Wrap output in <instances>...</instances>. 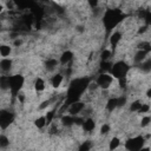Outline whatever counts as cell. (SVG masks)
I'll use <instances>...</instances> for the list:
<instances>
[{
    "mask_svg": "<svg viewBox=\"0 0 151 151\" xmlns=\"http://www.w3.org/2000/svg\"><path fill=\"white\" fill-rule=\"evenodd\" d=\"M54 113H55V109H53V110H51V111H47V113L45 114L47 125H50V124L52 123V120H53V118H54Z\"/></svg>",
    "mask_w": 151,
    "mask_h": 151,
    "instance_id": "obj_24",
    "label": "cell"
},
{
    "mask_svg": "<svg viewBox=\"0 0 151 151\" xmlns=\"http://www.w3.org/2000/svg\"><path fill=\"white\" fill-rule=\"evenodd\" d=\"M150 123H151V117H150V116H144V117L142 118V120H140V126H142V127H145V126H147Z\"/></svg>",
    "mask_w": 151,
    "mask_h": 151,
    "instance_id": "obj_25",
    "label": "cell"
},
{
    "mask_svg": "<svg viewBox=\"0 0 151 151\" xmlns=\"http://www.w3.org/2000/svg\"><path fill=\"white\" fill-rule=\"evenodd\" d=\"M8 145H9V138L7 136H5V134H1L0 136V147L1 149H5Z\"/></svg>",
    "mask_w": 151,
    "mask_h": 151,
    "instance_id": "obj_23",
    "label": "cell"
},
{
    "mask_svg": "<svg viewBox=\"0 0 151 151\" xmlns=\"http://www.w3.org/2000/svg\"><path fill=\"white\" fill-rule=\"evenodd\" d=\"M83 129H84V131H86V132H92L94 129H96V122L92 119V118H85V120H84V123H83Z\"/></svg>",
    "mask_w": 151,
    "mask_h": 151,
    "instance_id": "obj_10",
    "label": "cell"
},
{
    "mask_svg": "<svg viewBox=\"0 0 151 151\" xmlns=\"http://www.w3.org/2000/svg\"><path fill=\"white\" fill-rule=\"evenodd\" d=\"M139 151H151V149H150L149 146H143V147H142Z\"/></svg>",
    "mask_w": 151,
    "mask_h": 151,
    "instance_id": "obj_30",
    "label": "cell"
},
{
    "mask_svg": "<svg viewBox=\"0 0 151 151\" xmlns=\"http://www.w3.org/2000/svg\"><path fill=\"white\" fill-rule=\"evenodd\" d=\"M63 80H64V77H63L61 73L54 74V76L51 78V85H52V87H54V88L60 87L61 84H63Z\"/></svg>",
    "mask_w": 151,
    "mask_h": 151,
    "instance_id": "obj_12",
    "label": "cell"
},
{
    "mask_svg": "<svg viewBox=\"0 0 151 151\" xmlns=\"http://www.w3.org/2000/svg\"><path fill=\"white\" fill-rule=\"evenodd\" d=\"M149 111H150V105H149V104H143V103H142V106H140L138 113H147Z\"/></svg>",
    "mask_w": 151,
    "mask_h": 151,
    "instance_id": "obj_26",
    "label": "cell"
},
{
    "mask_svg": "<svg viewBox=\"0 0 151 151\" xmlns=\"http://www.w3.org/2000/svg\"><path fill=\"white\" fill-rule=\"evenodd\" d=\"M143 145H144V138L142 136H137L127 139V142L125 143V149L127 151H139L143 147Z\"/></svg>",
    "mask_w": 151,
    "mask_h": 151,
    "instance_id": "obj_4",
    "label": "cell"
},
{
    "mask_svg": "<svg viewBox=\"0 0 151 151\" xmlns=\"http://www.w3.org/2000/svg\"><path fill=\"white\" fill-rule=\"evenodd\" d=\"M119 145H120V139L118 137H113L109 142V150L110 151H114V150H117L119 147Z\"/></svg>",
    "mask_w": 151,
    "mask_h": 151,
    "instance_id": "obj_18",
    "label": "cell"
},
{
    "mask_svg": "<svg viewBox=\"0 0 151 151\" xmlns=\"http://www.w3.org/2000/svg\"><path fill=\"white\" fill-rule=\"evenodd\" d=\"M25 83V79L20 74H14V76H9V91L12 92L13 96H18V93L20 92V90L22 88Z\"/></svg>",
    "mask_w": 151,
    "mask_h": 151,
    "instance_id": "obj_3",
    "label": "cell"
},
{
    "mask_svg": "<svg viewBox=\"0 0 151 151\" xmlns=\"http://www.w3.org/2000/svg\"><path fill=\"white\" fill-rule=\"evenodd\" d=\"M114 80H117V79H114L110 73L106 72V73H100V74L97 77L96 83H97V85H98L99 88H101V90H104V91H107L111 86H113Z\"/></svg>",
    "mask_w": 151,
    "mask_h": 151,
    "instance_id": "obj_2",
    "label": "cell"
},
{
    "mask_svg": "<svg viewBox=\"0 0 151 151\" xmlns=\"http://www.w3.org/2000/svg\"><path fill=\"white\" fill-rule=\"evenodd\" d=\"M146 55H147V53H146L145 51L138 50V51L134 53V55H133V61H134L136 64H140V63H143V61L146 59Z\"/></svg>",
    "mask_w": 151,
    "mask_h": 151,
    "instance_id": "obj_14",
    "label": "cell"
},
{
    "mask_svg": "<svg viewBox=\"0 0 151 151\" xmlns=\"http://www.w3.org/2000/svg\"><path fill=\"white\" fill-rule=\"evenodd\" d=\"M12 65H13V61L9 58H2L1 61H0V68L4 73L9 72L12 70Z\"/></svg>",
    "mask_w": 151,
    "mask_h": 151,
    "instance_id": "obj_8",
    "label": "cell"
},
{
    "mask_svg": "<svg viewBox=\"0 0 151 151\" xmlns=\"http://www.w3.org/2000/svg\"><path fill=\"white\" fill-rule=\"evenodd\" d=\"M73 59V53L71 51H64L60 55V59H59V63L61 65H67L71 60Z\"/></svg>",
    "mask_w": 151,
    "mask_h": 151,
    "instance_id": "obj_11",
    "label": "cell"
},
{
    "mask_svg": "<svg viewBox=\"0 0 151 151\" xmlns=\"http://www.w3.org/2000/svg\"><path fill=\"white\" fill-rule=\"evenodd\" d=\"M34 125L38 127V129H42L47 125L46 123V117L45 116H41V117H38L35 120H34Z\"/></svg>",
    "mask_w": 151,
    "mask_h": 151,
    "instance_id": "obj_20",
    "label": "cell"
},
{
    "mask_svg": "<svg viewBox=\"0 0 151 151\" xmlns=\"http://www.w3.org/2000/svg\"><path fill=\"white\" fill-rule=\"evenodd\" d=\"M140 106H142V101L140 100H133L131 103V105H130V111L131 112H138Z\"/></svg>",
    "mask_w": 151,
    "mask_h": 151,
    "instance_id": "obj_22",
    "label": "cell"
},
{
    "mask_svg": "<svg viewBox=\"0 0 151 151\" xmlns=\"http://www.w3.org/2000/svg\"><path fill=\"white\" fill-rule=\"evenodd\" d=\"M106 110L109 111V112H113L117 107H118V98L117 97H112V98H110L107 101H106Z\"/></svg>",
    "mask_w": 151,
    "mask_h": 151,
    "instance_id": "obj_13",
    "label": "cell"
},
{
    "mask_svg": "<svg viewBox=\"0 0 151 151\" xmlns=\"http://www.w3.org/2000/svg\"><path fill=\"white\" fill-rule=\"evenodd\" d=\"M146 98L151 99V88H149V90L146 91Z\"/></svg>",
    "mask_w": 151,
    "mask_h": 151,
    "instance_id": "obj_29",
    "label": "cell"
},
{
    "mask_svg": "<svg viewBox=\"0 0 151 151\" xmlns=\"http://www.w3.org/2000/svg\"><path fill=\"white\" fill-rule=\"evenodd\" d=\"M11 53H12V47L9 45H6V44H1L0 45V55L2 58L9 57Z\"/></svg>",
    "mask_w": 151,
    "mask_h": 151,
    "instance_id": "obj_16",
    "label": "cell"
},
{
    "mask_svg": "<svg viewBox=\"0 0 151 151\" xmlns=\"http://www.w3.org/2000/svg\"><path fill=\"white\" fill-rule=\"evenodd\" d=\"M111 57H112V52H111L110 50H107V48H105V50L101 51V53H100V60H101V61H110Z\"/></svg>",
    "mask_w": 151,
    "mask_h": 151,
    "instance_id": "obj_21",
    "label": "cell"
},
{
    "mask_svg": "<svg viewBox=\"0 0 151 151\" xmlns=\"http://www.w3.org/2000/svg\"><path fill=\"white\" fill-rule=\"evenodd\" d=\"M21 44H22V40H21V39H15V40H14V42H13V45H14L15 47L21 46Z\"/></svg>",
    "mask_w": 151,
    "mask_h": 151,
    "instance_id": "obj_28",
    "label": "cell"
},
{
    "mask_svg": "<svg viewBox=\"0 0 151 151\" xmlns=\"http://www.w3.org/2000/svg\"><path fill=\"white\" fill-rule=\"evenodd\" d=\"M139 70L144 73L151 72V59H145L143 63L139 64Z\"/></svg>",
    "mask_w": 151,
    "mask_h": 151,
    "instance_id": "obj_17",
    "label": "cell"
},
{
    "mask_svg": "<svg viewBox=\"0 0 151 151\" xmlns=\"http://www.w3.org/2000/svg\"><path fill=\"white\" fill-rule=\"evenodd\" d=\"M14 120V113L9 112L8 110L2 109L0 111V126L2 130H5L6 127L9 126V124H12Z\"/></svg>",
    "mask_w": 151,
    "mask_h": 151,
    "instance_id": "obj_5",
    "label": "cell"
},
{
    "mask_svg": "<svg viewBox=\"0 0 151 151\" xmlns=\"http://www.w3.org/2000/svg\"><path fill=\"white\" fill-rule=\"evenodd\" d=\"M58 65H59V61L57 59H54V58H48L47 61H46V68H47V71H53Z\"/></svg>",
    "mask_w": 151,
    "mask_h": 151,
    "instance_id": "obj_19",
    "label": "cell"
},
{
    "mask_svg": "<svg viewBox=\"0 0 151 151\" xmlns=\"http://www.w3.org/2000/svg\"><path fill=\"white\" fill-rule=\"evenodd\" d=\"M122 38H123V34H122V32H120L119 29L114 31V32L111 34V37H110V45H111L112 50L117 47V45L120 42Z\"/></svg>",
    "mask_w": 151,
    "mask_h": 151,
    "instance_id": "obj_7",
    "label": "cell"
},
{
    "mask_svg": "<svg viewBox=\"0 0 151 151\" xmlns=\"http://www.w3.org/2000/svg\"><path fill=\"white\" fill-rule=\"evenodd\" d=\"M84 109H85V103H83V101H76V103L68 105L67 112H68V114L76 117V116H78L79 113H81V112L84 111Z\"/></svg>",
    "mask_w": 151,
    "mask_h": 151,
    "instance_id": "obj_6",
    "label": "cell"
},
{
    "mask_svg": "<svg viewBox=\"0 0 151 151\" xmlns=\"http://www.w3.org/2000/svg\"><path fill=\"white\" fill-rule=\"evenodd\" d=\"M129 71H130V66H129L125 61L119 60V61H116V63L112 65L111 71H110V74H111L114 79L119 80V79L126 78Z\"/></svg>",
    "mask_w": 151,
    "mask_h": 151,
    "instance_id": "obj_1",
    "label": "cell"
},
{
    "mask_svg": "<svg viewBox=\"0 0 151 151\" xmlns=\"http://www.w3.org/2000/svg\"><path fill=\"white\" fill-rule=\"evenodd\" d=\"M110 132V125L109 124H103L100 127V133L101 134H107Z\"/></svg>",
    "mask_w": 151,
    "mask_h": 151,
    "instance_id": "obj_27",
    "label": "cell"
},
{
    "mask_svg": "<svg viewBox=\"0 0 151 151\" xmlns=\"http://www.w3.org/2000/svg\"><path fill=\"white\" fill-rule=\"evenodd\" d=\"M45 88H46V85H45L44 79L42 78H37L34 80V90H35V92H42V91H45Z\"/></svg>",
    "mask_w": 151,
    "mask_h": 151,
    "instance_id": "obj_15",
    "label": "cell"
},
{
    "mask_svg": "<svg viewBox=\"0 0 151 151\" xmlns=\"http://www.w3.org/2000/svg\"><path fill=\"white\" fill-rule=\"evenodd\" d=\"M74 116H71V114H64L60 117V123L63 126H66V127H70L72 125H74Z\"/></svg>",
    "mask_w": 151,
    "mask_h": 151,
    "instance_id": "obj_9",
    "label": "cell"
}]
</instances>
